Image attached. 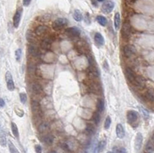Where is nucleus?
I'll return each instance as SVG.
<instances>
[{
	"label": "nucleus",
	"mask_w": 154,
	"mask_h": 153,
	"mask_svg": "<svg viewBox=\"0 0 154 153\" xmlns=\"http://www.w3.org/2000/svg\"><path fill=\"white\" fill-rule=\"evenodd\" d=\"M73 18L77 22H80L82 20V15L80 11H79L78 9H76L74 11V13H73Z\"/></svg>",
	"instance_id": "nucleus-29"
},
{
	"label": "nucleus",
	"mask_w": 154,
	"mask_h": 153,
	"mask_svg": "<svg viewBox=\"0 0 154 153\" xmlns=\"http://www.w3.org/2000/svg\"><path fill=\"white\" fill-rule=\"evenodd\" d=\"M121 25V18L120 14L119 12H116L114 16V27L116 30H119L120 28Z\"/></svg>",
	"instance_id": "nucleus-19"
},
{
	"label": "nucleus",
	"mask_w": 154,
	"mask_h": 153,
	"mask_svg": "<svg viewBox=\"0 0 154 153\" xmlns=\"http://www.w3.org/2000/svg\"><path fill=\"white\" fill-rule=\"evenodd\" d=\"M9 152L11 153H19V152L18 151L16 147L15 146L14 144L10 141L9 142Z\"/></svg>",
	"instance_id": "nucleus-32"
},
{
	"label": "nucleus",
	"mask_w": 154,
	"mask_h": 153,
	"mask_svg": "<svg viewBox=\"0 0 154 153\" xmlns=\"http://www.w3.org/2000/svg\"><path fill=\"white\" fill-rule=\"evenodd\" d=\"M35 151L36 153H42V147L39 145H36L35 146Z\"/></svg>",
	"instance_id": "nucleus-38"
},
{
	"label": "nucleus",
	"mask_w": 154,
	"mask_h": 153,
	"mask_svg": "<svg viewBox=\"0 0 154 153\" xmlns=\"http://www.w3.org/2000/svg\"><path fill=\"white\" fill-rule=\"evenodd\" d=\"M52 45V40L49 38H46L44 40L42 41L41 42V47L45 50H48L49 49Z\"/></svg>",
	"instance_id": "nucleus-20"
},
{
	"label": "nucleus",
	"mask_w": 154,
	"mask_h": 153,
	"mask_svg": "<svg viewBox=\"0 0 154 153\" xmlns=\"http://www.w3.org/2000/svg\"><path fill=\"white\" fill-rule=\"evenodd\" d=\"M136 49L132 45H127L123 48V55L126 58L132 57V55L136 54Z\"/></svg>",
	"instance_id": "nucleus-4"
},
{
	"label": "nucleus",
	"mask_w": 154,
	"mask_h": 153,
	"mask_svg": "<svg viewBox=\"0 0 154 153\" xmlns=\"http://www.w3.org/2000/svg\"><path fill=\"white\" fill-rule=\"evenodd\" d=\"M135 86H136L138 89H144L145 86H146V80L143 76L138 75L136 77L134 82H133Z\"/></svg>",
	"instance_id": "nucleus-7"
},
{
	"label": "nucleus",
	"mask_w": 154,
	"mask_h": 153,
	"mask_svg": "<svg viewBox=\"0 0 154 153\" xmlns=\"http://www.w3.org/2000/svg\"><path fill=\"white\" fill-rule=\"evenodd\" d=\"M100 119H101V116H100V113L99 111L94 113L93 116V120L94 123L96 125H98L100 122Z\"/></svg>",
	"instance_id": "nucleus-30"
},
{
	"label": "nucleus",
	"mask_w": 154,
	"mask_h": 153,
	"mask_svg": "<svg viewBox=\"0 0 154 153\" xmlns=\"http://www.w3.org/2000/svg\"><path fill=\"white\" fill-rule=\"evenodd\" d=\"M66 32L67 34V36H70V37H78L80 36L81 32L77 27H70L68 28L66 30Z\"/></svg>",
	"instance_id": "nucleus-9"
},
{
	"label": "nucleus",
	"mask_w": 154,
	"mask_h": 153,
	"mask_svg": "<svg viewBox=\"0 0 154 153\" xmlns=\"http://www.w3.org/2000/svg\"><path fill=\"white\" fill-rule=\"evenodd\" d=\"M43 141L46 145L50 146V145H52V144L53 143V142H54V137H53V135L51 134L45 135L43 138Z\"/></svg>",
	"instance_id": "nucleus-22"
},
{
	"label": "nucleus",
	"mask_w": 154,
	"mask_h": 153,
	"mask_svg": "<svg viewBox=\"0 0 154 153\" xmlns=\"http://www.w3.org/2000/svg\"><path fill=\"white\" fill-rule=\"evenodd\" d=\"M11 129H12V134L14 135V136L16 138H19V129H18V127H17L16 124L15 122H11Z\"/></svg>",
	"instance_id": "nucleus-26"
},
{
	"label": "nucleus",
	"mask_w": 154,
	"mask_h": 153,
	"mask_svg": "<svg viewBox=\"0 0 154 153\" xmlns=\"http://www.w3.org/2000/svg\"><path fill=\"white\" fill-rule=\"evenodd\" d=\"M140 111L143 114V116L145 118V119H148L149 118V113L147 112L144 108H140Z\"/></svg>",
	"instance_id": "nucleus-36"
},
{
	"label": "nucleus",
	"mask_w": 154,
	"mask_h": 153,
	"mask_svg": "<svg viewBox=\"0 0 154 153\" xmlns=\"http://www.w3.org/2000/svg\"><path fill=\"white\" fill-rule=\"evenodd\" d=\"M106 153H114V152H108Z\"/></svg>",
	"instance_id": "nucleus-46"
},
{
	"label": "nucleus",
	"mask_w": 154,
	"mask_h": 153,
	"mask_svg": "<svg viewBox=\"0 0 154 153\" xmlns=\"http://www.w3.org/2000/svg\"><path fill=\"white\" fill-rule=\"evenodd\" d=\"M15 55H16V61L19 62L20 59H21V57H22V49H16V53H15Z\"/></svg>",
	"instance_id": "nucleus-35"
},
{
	"label": "nucleus",
	"mask_w": 154,
	"mask_h": 153,
	"mask_svg": "<svg viewBox=\"0 0 154 153\" xmlns=\"http://www.w3.org/2000/svg\"><path fill=\"white\" fill-rule=\"evenodd\" d=\"M144 152L146 153H153L154 152V144L153 142H148L145 146Z\"/></svg>",
	"instance_id": "nucleus-23"
},
{
	"label": "nucleus",
	"mask_w": 154,
	"mask_h": 153,
	"mask_svg": "<svg viewBox=\"0 0 154 153\" xmlns=\"http://www.w3.org/2000/svg\"><path fill=\"white\" fill-rule=\"evenodd\" d=\"M91 1H92V3H93V5H96V1H95V0H91Z\"/></svg>",
	"instance_id": "nucleus-42"
},
{
	"label": "nucleus",
	"mask_w": 154,
	"mask_h": 153,
	"mask_svg": "<svg viewBox=\"0 0 154 153\" xmlns=\"http://www.w3.org/2000/svg\"><path fill=\"white\" fill-rule=\"evenodd\" d=\"M96 20L99 22V25H101L102 26H106L107 23H108L106 18H105L103 16H98L96 17Z\"/></svg>",
	"instance_id": "nucleus-28"
},
{
	"label": "nucleus",
	"mask_w": 154,
	"mask_h": 153,
	"mask_svg": "<svg viewBox=\"0 0 154 153\" xmlns=\"http://www.w3.org/2000/svg\"><path fill=\"white\" fill-rule=\"evenodd\" d=\"M116 153H126V149L123 147H118L116 148Z\"/></svg>",
	"instance_id": "nucleus-37"
},
{
	"label": "nucleus",
	"mask_w": 154,
	"mask_h": 153,
	"mask_svg": "<svg viewBox=\"0 0 154 153\" xmlns=\"http://www.w3.org/2000/svg\"><path fill=\"white\" fill-rule=\"evenodd\" d=\"M48 32V28L46 26H43V25H40L36 27V30H35V33H36V36H43L44 35H46Z\"/></svg>",
	"instance_id": "nucleus-15"
},
{
	"label": "nucleus",
	"mask_w": 154,
	"mask_h": 153,
	"mask_svg": "<svg viewBox=\"0 0 154 153\" xmlns=\"http://www.w3.org/2000/svg\"><path fill=\"white\" fill-rule=\"evenodd\" d=\"M104 107H105V105H104L103 99H102V98H99L98 101H97V103H96V108H97V110L99 111V113H102V112L104 110Z\"/></svg>",
	"instance_id": "nucleus-27"
},
{
	"label": "nucleus",
	"mask_w": 154,
	"mask_h": 153,
	"mask_svg": "<svg viewBox=\"0 0 154 153\" xmlns=\"http://www.w3.org/2000/svg\"><path fill=\"white\" fill-rule=\"evenodd\" d=\"M5 81H6V84H7L8 89L10 92L13 91L15 89V84L13 79H12V75L10 73V72H6V73H5Z\"/></svg>",
	"instance_id": "nucleus-6"
},
{
	"label": "nucleus",
	"mask_w": 154,
	"mask_h": 153,
	"mask_svg": "<svg viewBox=\"0 0 154 153\" xmlns=\"http://www.w3.org/2000/svg\"><path fill=\"white\" fill-rule=\"evenodd\" d=\"M94 40H95V42L96 43V45L99 46H103L104 42H105L103 37V36H102L99 32H96V33L95 34Z\"/></svg>",
	"instance_id": "nucleus-18"
},
{
	"label": "nucleus",
	"mask_w": 154,
	"mask_h": 153,
	"mask_svg": "<svg viewBox=\"0 0 154 153\" xmlns=\"http://www.w3.org/2000/svg\"><path fill=\"white\" fill-rule=\"evenodd\" d=\"M97 2H99V3H101V2H104L105 0H96Z\"/></svg>",
	"instance_id": "nucleus-44"
},
{
	"label": "nucleus",
	"mask_w": 154,
	"mask_h": 153,
	"mask_svg": "<svg viewBox=\"0 0 154 153\" xmlns=\"http://www.w3.org/2000/svg\"><path fill=\"white\" fill-rule=\"evenodd\" d=\"M22 12V9L20 8L19 9H17V11L16 12V13H15L14 17H13V26H14L15 28H18V27H19L20 21H21Z\"/></svg>",
	"instance_id": "nucleus-8"
},
{
	"label": "nucleus",
	"mask_w": 154,
	"mask_h": 153,
	"mask_svg": "<svg viewBox=\"0 0 154 153\" xmlns=\"http://www.w3.org/2000/svg\"><path fill=\"white\" fill-rule=\"evenodd\" d=\"M126 117H127L128 122H129L130 124L132 125L134 124L135 122L138 121V119H139V114H138L137 112H136L135 110H130L127 112Z\"/></svg>",
	"instance_id": "nucleus-5"
},
{
	"label": "nucleus",
	"mask_w": 154,
	"mask_h": 153,
	"mask_svg": "<svg viewBox=\"0 0 154 153\" xmlns=\"http://www.w3.org/2000/svg\"><path fill=\"white\" fill-rule=\"evenodd\" d=\"M116 133L119 139H123L125 136V130L121 124H117L116 126Z\"/></svg>",
	"instance_id": "nucleus-17"
},
{
	"label": "nucleus",
	"mask_w": 154,
	"mask_h": 153,
	"mask_svg": "<svg viewBox=\"0 0 154 153\" xmlns=\"http://www.w3.org/2000/svg\"><path fill=\"white\" fill-rule=\"evenodd\" d=\"M125 75L128 81L131 82V83H133V82H134L135 79L136 77V75H135L134 72H133V70L131 68L126 67L125 69Z\"/></svg>",
	"instance_id": "nucleus-10"
},
{
	"label": "nucleus",
	"mask_w": 154,
	"mask_h": 153,
	"mask_svg": "<svg viewBox=\"0 0 154 153\" xmlns=\"http://www.w3.org/2000/svg\"><path fill=\"white\" fill-rule=\"evenodd\" d=\"M114 6H115V4L113 2H112L110 0H107V1H105L102 5V11L103 13L109 14L113 11Z\"/></svg>",
	"instance_id": "nucleus-3"
},
{
	"label": "nucleus",
	"mask_w": 154,
	"mask_h": 153,
	"mask_svg": "<svg viewBox=\"0 0 154 153\" xmlns=\"http://www.w3.org/2000/svg\"><path fill=\"white\" fill-rule=\"evenodd\" d=\"M143 140V136L140 132H138L135 139V148L136 150L139 152L140 150V148L142 147Z\"/></svg>",
	"instance_id": "nucleus-11"
},
{
	"label": "nucleus",
	"mask_w": 154,
	"mask_h": 153,
	"mask_svg": "<svg viewBox=\"0 0 154 153\" xmlns=\"http://www.w3.org/2000/svg\"><path fill=\"white\" fill-rule=\"evenodd\" d=\"M152 142H153V144H154V135H153V137H152Z\"/></svg>",
	"instance_id": "nucleus-45"
},
{
	"label": "nucleus",
	"mask_w": 154,
	"mask_h": 153,
	"mask_svg": "<svg viewBox=\"0 0 154 153\" xmlns=\"http://www.w3.org/2000/svg\"><path fill=\"white\" fill-rule=\"evenodd\" d=\"M145 97L149 102H154V89H149L145 93Z\"/></svg>",
	"instance_id": "nucleus-24"
},
{
	"label": "nucleus",
	"mask_w": 154,
	"mask_h": 153,
	"mask_svg": "<svg viewBox=\"0 0 154 153\" xmlns=\"http://www.w3.org/2000/svg\"><path fill=\"white\" fill-rule=\"evenodd\" d=\"M40 111H41V108H40V105L37 101H32V112L33 113L34 115H40Z\"/></svg>",
	"instance_id": "nucleus-14"
},
{
	"label": "nucleus",
	"mask_w": 154,
	"mask_h": 153,
	"mask_svg": "<svg viewBox=\"0 0 154 153\" xmlns=\"http://www.w3.org/2000/svg\"><path fill=\"white\" fill-rule=\"evenodd\" d=\"M0 144L3 147H5L7 144V139H6V136L3 134V131L1 132V135H0Z\"/></svg>",
	"instance_id": "nucleus-31"
},
{
	"label": "nucleus",
	"mask_w": 154,
	"mask_h": 153,
	"mask_svg": "<svg viewBox=\"0 0 154 153\" xmlns=\"http://www.w3.org/2000/svg\"><path fill=\"white\" fill-rule=\"evenodd\" d=\"M19 98L22 104H26L27 102V95L25 92H22L19 94Z\"/></svg>",
	"instance_id": "nucleus-34"
},
{
	"label": "nucleus",
	"mask_w": 154,
	"mask_h": 153,
	"mask_svg": "<svg viewBox=\"0 0 154 153\" xmlns=\"http://www.w3.org/2000/svg\"><path fill=\"white\" fill-rule=\"evenodd\" d=\"M105 146H106V141L105 140H102V141L99 142V143L97 144V146H96V148L94 149V153L101 152L105 148Z\"/></svg>",
	"instance_id": "nucleus-21"
},
{
	"label": "nucleus",
	"mask_w": 154,
	"mask_h": 153,
	"mask_svg": "<svg viewBox=\"0 0 154 153\" xmlns=\"http://www.w3.org/2000/svg\"><path fill=\"white\" fill-rule=\"evenodd\" d=\"M86 132L88 135H94L96 132V128L91 123H88L86 127Z\"/></svg>",
	"instance_id": "nucleus-25"
},
{
	"label": "nucleus",
	"mask_w": 154,
	"mask_h": 153,
	"mask_svg": "<svg viewBox=\"0 0 154 153\" xmlns=\"http://www.w3.org/2000/svg\"><path fill=\"white\" fill-rule=\"evenodd\" d=\"M49 124L47 122H43L38 127V131L41 134H45L49 130Z\"/></svg>",
	"instance_id": "nucleus-16"
},
{
	"label": "nucleus",
	"mask_w": 154,
	"mask_h": 153,
	"mask_svg": "<svg viewBox=\"0 0 154 153\" xmlns=\"http://www.w3.org/2000/svg\"><path fill=\"white\" fill-rule=\"evenodd\" d=\"M28 53L33 57H38L40 55V52L38 47L34 45H29L28 47Z\"/></svg>",
	"instance_id": "nucleus-13"
},
{
	"label": "nucleus",
	"mask_w": 154,
	"mask_h": 153,
	"mask_svg": "<svg viewBox=\"0 0 154 153\" xmlns=\"http://www.w3.org/2000/svg\"><path fill=\"white\" fill-rule=\"evenodd\" d=\"M4 106H5V101L3 98H0V107L3 108Z\"/></svg>",
	"instance_id": "nucleus-41"
},
{
	"label": "nucleus",
	"mask_w": 154,
	"mask_h": 153,
	"mask_svg": "<svg viewBox=\"0 0 154 153\" xmlns=\"http://www.w3.org/2000/svg\"><path fill=\"white\" fill-rule=\"evenodd\" d=\"M31 1L32 0H23L22 1V4H23L24 6H28L30 4V3H31Z\"/></svg>",
	"instance_id": "nucleus-40"
},
{
	"label": "nucleus",
	"mask_w": 154,
	"mask_h": 153,
	"mask_svg": "<svg viewBox=\"0 0 154 153\" xmlns=\"http://www.w3.org/2000/svg\"><path fill=\"white\" fill-rule=\"evenodd\" d=\"M121 33L124 38H128L130 37V33H131V25H130V21H126L123 23Z\"/></svg>",
	"instance_id": "nucleus-2"
},
{
	"label": "nucleus",
	"mask_w": 154,
	"mask_h": 153,
	"mask_svg": "<svg viewBox=\"0 0 154 153\" xmlns=\"http://www.w3.org/2000/svg\"><path fill=\"white\" fill-rule=\"evenodd\" d=\"M31 91L34 95H39L43 92V88L38 82H32L31 85Z\"/></svg>",
	"instance_id": "nucleus-12"
},
{
	"label": "nucleus",
	"mask_w": 154,
	"mask_h": 153,
	"mask_svg": "<svg viewBox=\"0 0 154 153\" xmlns=\"http://www.w3.org/2000/svg\"><path fill=\"white\" fill-rule=\"evenodd\" d=\"M68 24V20L65 18H59L55 19L52 24V27L55 30H60V29L65 28Z\"/></svg>",
	"instance_id": "nucleus-1"
},
{
	"label": "nucleus",
	"mask_w": 154,
	"mask_h": 153,
	"mask_svg": "<svg viewBox=\"0 0 154 153\" xmlns=\"http://www.w3.org/2000/svg\"><path fill=\"white\" fill-rule=\"evenodd\" d=\"M49 153H58V152H55V151H54V150H52V151H50V152H49Z\"/></svg>",
	"instance_id": "nucleus-43"
},
{
	"label": "nucleus",
	"mask_w": 154,
	"mask_h": 153,
	"mask_svg": "<svg viewBox=\"0 0 154 153\" xmlns=\"http://www.w3.org/2000/svg\"><path fill=\"white\" fill-rule=\"evenodd\" d=\"M111 118L109 116H107L105 120V122H104V129H109V127L111 125Z\"/></svg>",
	"instance_id": "nucleus-33"
},
{
	"label": "nucleus",
	"mask_w": 154,
	"mask_h": 153,
	"mask_svg": "<svg viewBox=\"0 0 154 153\" xmlns=\"http://www.w3.org/2000/svg\"><path fill=\"white\" fill-rule=\"evenodd\" d=\"M136 1V0H125V3L127 5H132L134 4Z\"/></svg>",
	"instance_id": "nucleus-39"
}]
</instances>
